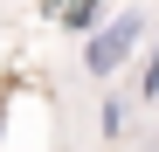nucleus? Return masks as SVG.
<instances>
[{
	"mask_svg": "<svg viewBox=\"0 0 159 152\" xmlns=\"http://www.w3.org/2000/svg\"><path fill=\"white\" fill-rule=\"evenodd\" d=\"M104 14H111V0H42V21H56L62 35H97L104 28Z\"/></svg>",
	"mask_w": 159,
	"mask_h": 152,
	"instance_id": "f03ea898",
	"label": "nucleus"
},
{
	"mask_svg": "<svg viewBox=\"0 0 159 152\" xmlns=\"http://www.w3.org/2000/svg\"><path fill=\"white\" fill-rule=\"evenodd\" d=\"M125 124H131V104L125 97H104V138H125Z\"/></svg>",
	"mask_w": 159,
	"mask_h": 152,
	"instance_id": "7ed1b4c3",
	"label": "nucleus"
},
{
	"mask_svg": "<svg viewBox=\"0 0 159 152\" xmlns=\"http://www.w3.org/2000/svg\"><path fill=\"white\" fill-rule=\"evenodd\" d=\"M139 42H145V14H131V7H125L118 21H104V28L83 42V69H90V76H118L125 56H131Z\"/></svg>",
	"mask_w": 159,
	"mask_h": 152,
	"instance_id": "f257e3e1",
	"label": "nucleus"
},
{
	"mask_svg": "<svg viewBox=\"0 0 159 152\" xmlns=\"http://www.w3.org/2000/svg\"><path fill=\"white\" fill-rule=\"evenodd\" d=\"M139 90H145V97H159V48H152V62H145V76H139Z\"/></svg>",
	"mask_w": 159,
	"mask_h": 152,
	"instance_id": "20e7f679",
	"label": "nucleus"
}]
</instances>
